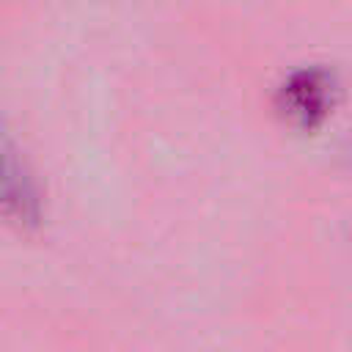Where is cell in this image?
I'll list each match as a JSON object with an SVG mask.
<instances>
[{
    "label": "cell",
    "mask_w": 352,
    "mask_h": 352,
    "mask_svg": "<svg viewBox=\"0 0 352 352\" xmlns=\"http://www.w3.org/2000/svg\"><path fill=\"white\" fill-rule=\"evenodd\" d=\"M0 217L30 231L44 217V195L22 148L0 118Z\"/></svg>",
    "instance_id": "1"
},
{
    "label": "cell",
    "mask_w": 352,
    "mask_h": 352,
    "mask_svg": "<svg viewBox=\"0 0 352 352\" xmlns=\"http://www.w3.org/2000/svg\"><path fill=\"white\" fill-rule=\"evenodd\" d=\"M336 102V77L327 69L308 66L292 72L278 88L275 107L294 126H316Z\"/></svg>",
    "instance_id": "2"
}]
</instances>
